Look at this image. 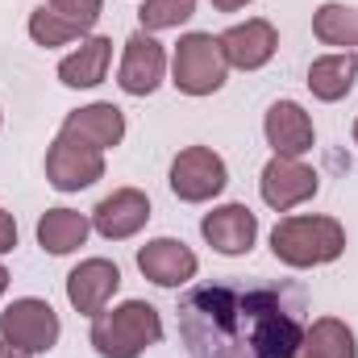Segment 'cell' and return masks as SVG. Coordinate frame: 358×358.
Instances as JSON below:
<instances>
[{"label": "cell", "mask_w": 358, "mask_h": 358, "mask_svg": "<svg viewBox=\"0 0 358 358\" xmlns=\"http://www.w3.org/2000/svg\"><path fill=\"white\" fill-rule=\"evenodd\" d=\"M192 13H196V0H146L138 8V21L146 34H159V29H179Z\"/></svg>", "instance_id": "cell-23"}, {"label": "cell", "mask_w": 358, "mask_h": 358, "mask_svg": "<svg viewBox=\"0 0 358 358\" xmlns=\"http://www.w3.org/2000/svg\"><path fill=\"white\" fill-rule=\"evenodd\" d=\"M304 358H358V338L355 329L338 317H317L308 329H304Z\"/></svg>", "instance_id": "cell-20"}, {"label": "cell", "mask_w": 358, "mask_h": 358, "mask_svg": "<svg viewBox=\"0 0 358 358\" xmlns=\"http://www.w3.org/2000/svg\"><path fill=\"white\" fill-rule=\"evenodd\" d=\"M225 76H229V63H225L221 38L200 34V29L179 38L171 55V84L183 96H213L225 88Z\"/></svg>", "instance_id": "cell-4"}, {"label": "cell", "mask_w": 358, "mask_h": 358, "mask_svg": "<svg viewBox=\"0 0 358 358\" xmlns=\"http://www.w3.org/2000/svg\"><path fill=\"white\" fill-rule=\"evenodd\" d=\"M250 0H213V8L217 13H238V8H246Z\"/></svg>", "instance_id": "cell-26"}, {"label": "cell", "mask_w": 358, "mask_h": 358, "mask_svg": "<svg viewBox=\"0 0 358 358\" xmlns=\"http://www.w3.org/2000/svg\"><path fill=\"white\" fill-rule=\"evenodd\" d=\"M59 334H63L59 313L46 300H38V296H21V300H13L0 313V338L13 342V346H21V350H29V355L55 350Z\"/></svg>", "instance_id": "cell-5"}, {"label": "cell", "mask_w": 358, "mask_h": 358, "mask_svg": "<svg viewBox=\"0 0 358 358\" xmlns=\"http://www.w3.org/2000/svg\"><path fill=\"white\" fill-rule=\"evenodd\" d=\"M296 358H304V355H296Z\"/></svg>", "instance_id": "cell-30"}, {"label": "cell", "mask_w": 358, "mask_h": 358, "mask_svg": "<svg viewBox=\"0 0 358 358\" xmlns=\"http://www.w3.org/2000/svg\"><path fill=\"white\" fill-rule=\"evenodd\" d=\"M163 338V317L146 300H125L92 317V350L100 358H138Z\"/></svg>", "instance_id": "cell-3"}, {"label": "cell", "mask_w": 358, "mask_h": 358, "mask_svg": "<svg viewBox=\"0 0 358 358\" xmlns=\"http://www.w3.org/2000/svg\"><path fill=\"white\" fill-rule=\"evenodd\" d=\"M167 80V50L163 42H155V34L138 29L125 38V55H121V71H117V84L129 96H150Z\"/></svg>", "instance_id": "cell-8"}, {"label": "cell", "mask_w": 358, "mask_h": 358, "mask_svg": "<svg viewBox=\"0 0 358 358\" xmlns=\"http://www.w3.org/2000/svg\"><path fill=\"white\" fill-rule=\"evenodd\" d=\"M200 234H204V242H208L217 255L242 259V255H250L255 242H259V217H255L246 204H221V208L204 213Z\"/></svg>", "instance_id": "cell-9"}, {"label": "cell", "mask_w": 358, "mask_h": 358, "mask_svg": "<svg viewBox=\"0 0 358 358\" xmlns=\"http://www.w3.org/2000/svg\"><path fill=\"white\" fill-rule=\"evenodd\" d=\"M117 287H121V267L108 263V259H84L80 267L67 275V300L84 317L104 313L108 300L117 296Z\"/></svg>", "instance_id": "cell-14"}, {"label": "cell", "mask_w": 358, "mask_h": 358, "mask_svg": "<svg viewBox=\"0 0 358 358\" xmlns=\"http://www.w3.org/2000/svg\"><path fill=\"white\" fill-rule=\"evenodd\" d=\"M317 187H321V179L313 167H304L300 159H283V155H275L259 176V192H263L267 208H275V213H287V208L313 200Z\"/></svg>", "instance_id": "cell-10"}, {"label": "cell", "mask_w": 358, "mask_h": 358, "mask_svg": "<svg viewBox=\"0 0 358 358\" xmlns=\"http://www.w3.org/2000/svg\"><path fill=\"white\" fill-rule=\"evenodd\" d=\"M263 134H267V146L275 155H283V159H304L317 146L313 117L296 100H275L271 104L267 117H263Z\"/></svg>", "instance_id": "cell-12"}, {"label": "cell", "mask_w": 358, "mask_h": 358, "mask_svg": "<svg viewBox=\"0 0 358 358\" xmlns=\"http://www.w3.org/2000/svg\"><path fill=\"white\" fill-rule=\"evenodd\" d=\"M29 38H34L38 46H46V50H55V46H67V42L84 38V29H80L76 21H67V17H59L50 4H38V8L29 13Z\"/></svg>", "instance_id": "cell-22"}, {"label": "cell", "mask_w": 358, "mask_h": 358, "mask_svg": "<svg viewBox=\"0 0 358 358\" xmlns=\"http://www.w3.org/2000/svg\"><path fill=\"white\" fill-rule=\"evenodd\" d=\"M225 183H229V167L213 146H187L171 163V192L183 204H204L221 196Z\"/></svg>", "instance_id": "cell-6"}, {"label": "cell", "mask_w": 358, "mask_h": 358, "mask_svg": "<svg viewBox=\"0 0 358 358\" xmlns=\"http://www.w3.org/2000/svg\"><path fill=\"white\" fill-rule=\"evenodd\" d=\"M59 17H67V21H76L84 34H88L92 25L100 21V8H104V0H46Z\"/></svg>", "instance_id": "cell-24"}, {"label": "cell", "mask_w": 358, "mask_h": 358, "mask_svg": "<svg viewBox=\"0 0 358 358\" xmlns=\"http://www.w3.org/2000/svg\"><path fill=\"white\" fill-rule=\"evenodd\" d=\"M108 63H113V38L92 34V38L80 42L76 55H67V59L59 63V80H63L67 88H96V84H104Z\"/></svg>", "instance_id": "cell-17"}, {"label": "cell", "mask_w": 358, "mask_h": 358, "mask_svg": "<svg viewBox=\"0 0 358 358\" xmlns=\"http://www.w3.org/2000/svg\"><path fill=\"white\" fill-rule=\"evenodd\" d=\"M0 121H4V117H0Z\"/></svg>", "instance_id": "cell-31"}, {"label": "cell", "mask_w": 358, "mask_h": 358, "mask_svg": "<svg viewBox=\"0 0 358 358\" xmlns=\"http://www.w3.org/2000/svg\"><path fill=\"white\" fill-rule=\"evenodd\" d=\"M176 313L192 358H296L308 329V296L292 279H213Z\"/></svg>", "instance_id": "cell-1"}, {"label": "cell", "mask_w": 358, "mask_h": 358, "mask_svg": "<svg viewBox=\"0 0 358 358\" xmlns=\"http://www.w3.org/2000/svg\"><path fill=\"white\" fill-rule=\"evenodd\" d=\"M138 271L155 283V287H179L187 279H196V255L179 242V238H150L138 250Z\"/></svg>", "instance_id": "cell-15"}, {"label": "cell", "mask_w": 358, "mask_h": 358, "mask_svg": "<svg viewBox=\"0 0 358 358\" xmlns=\"http://www.w3.org/2000/svg\"><path fill=\"white\" fill-rule=\"evenodd\" d=\"M313 34L321 46H342V50H358V8L350 4H321L313 13Z\"/></svg>", "instance_id": "cell-21"}, {"label": "cell", "mask_w": 358, "mask_h": 358, "mask_svg": "<svg viewBox=\"0 0 358 358\" xmlns=\"http://www.w3.org/2000/svg\"><path fill=\"white\" fill-rule=\"evenodd\" d=\"M346 250V229L338 217H321V213H300V217H283L271 229V255L283 267L308 271L325 267L334 259H342Z\"/></svg>", "instance_id": "cell-2"}, {"label": "cell", "mask_w": 358, "mask_h": 358, "mask_svg": "<svg viewBox=\"0 0 358 358\" xmlns=\"http://www.w3.org/2000/svg\"><path fill=\"white\" fill-rule=\"evenodd\" d=\"M355 80H358V55L355 50H338V55H321L313 59L308 67V92L325 104L342 100L355 92Z\"/></svg>", "instance_id": "cell-18"}, {"label": "cell", "mask_w": 358, "mask_h": 358, "mask_svg": "<svg viewBox=\"0 0 358 358\" xmlns=\"http://www.w3.org/2000/svg\"><path fill=\"white\" fill-rule=\"evenodd\" d=\"M221 50H225V63L238 67V71H259L267 67L279 50V34L267 17H250L242 25H229L221 34Z\"/></svg>", "instance_id": "cell-13"}, {"label": "cell", "mask_w": 358, "mask_h": 358, "mask_svg": "<svg viewBox=\"0 0 358 358\" xmlns=\"http://www.w3.org/2000/svg\"><path fill=\"white\" fill-rule=\"evenodd\" d=\"M13 246H17V221H13V213L0 208V255H8Z\"/></svg>", "instance_id": "cell-25"}, {"label": "cell", "mask_w": 358, "mask_h": 358, "mask_svg": "<svg viewBox=\"0 0 358 358\" xmlns=\"http://www.w3.org/2000/svg\"><path fill=\"white\" fill-rule=\"evenodd\" d=\"M0 358H34V355L21 350V346H13V342H0Z\"/></svg>", "instance_id": "cell-27"}, {"label": "cell", "mask_w": 358, "mask_h": 358, "mask_svg": "<svg viewBox=\"0 0 358 358\" xmlns=\"http://www.w3.org/2000/svg\"><path fill=\"white\" fill-rule=\"evenodd\" d=\"M4 287H8V271H4V263H0V296H4Z\"/></svg>", "instance_id": "cell-28"}, {"label": "cell", "mask_w": 358, "mask_h": 358, "mask_svg": "<svg viewBox=\"0 0 358 358\" xmlns=\"http://www.w3.org/2000/svg\"><path fill=\"white\" fill-rule=\"evenodd\" d=\"M63 134L88 142L96 150H113L125 138V113L117 104H108V100H96V104H84V108L63 117Z\"/></svg>", "instance_id": "cell-16"}, {"label": "cell", "mask_w": 358, "mask_h": 358, "mask_svg": "<svg viewBox=\"0 0 358 358\" xmlns=\"http://www.w3.org/2000/svg\"><path fill=\"white\" fill-rule=\"evenodd\" d=\"M150 221V200L138 187H117L113 196H104L92 208V229L108 242H125L134 234H142Z\"/></svg>", "instance_id": "cell-11"}, {"label": "cell", "mask_w": 358, "mask_h": 358, "mask_svg": "<svg viewBox=\"0 0 358 358\" xmlns=\"http://www.w3.org/2000/svg\"><path fill=\"white\" fill-rule=\"evenodd\" d=\"M355 146H358V121H355Z\"/></svg>", "instance_id": "cell-29"}, {"label": "cell", "mask_w": 358, "mask_h": 358, "mask_svg": "<svg viewBox=\"0 0 358 358\" xmlns=\"http://www.w3.org/2000/svg\"><path fill=\"white\" fill-rule=\"evenodd\" d=\"M46 179L55 192H80L92 187L96 179H104V150H96L88 142L71 138L59 129V138L46 150Z\"/></svg>", "instance_id": "cell-7"}, {"label": "cell", "mask_w": 358, "mask_h": 358, "mask_svg": "<svg viewBox=\"0 0 358 358\" xmlns=\"http://www.w3.org/2000/svg\"><path fill=\"white\" fill-rule=\"evenodd\" d=\"M92 221L76 208H46L42 221H38V246L46 255H71L88 242Z\"/></svg>", "instance_id": "cell-19"}]
</instances>
